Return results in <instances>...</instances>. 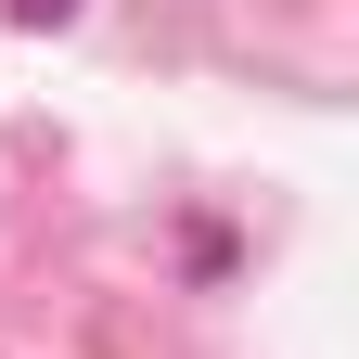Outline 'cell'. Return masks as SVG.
Masks as SVG:
<instances>
[{
  "label": "cell",
  "instance_id": "6da1fadb",
  "mask_svg": "<svg viewBox=\"0 0 359 359\" xmlns=\"http://www.w3.org/2000/svg\"><path fill=\"white\" fill-rule=\"evenodd\" d=\"M0 13H13V26H65L77 0H0Z\"/></svg>",
  "mask_w": 359,
  "mask_h": 359
}]
</instances>
